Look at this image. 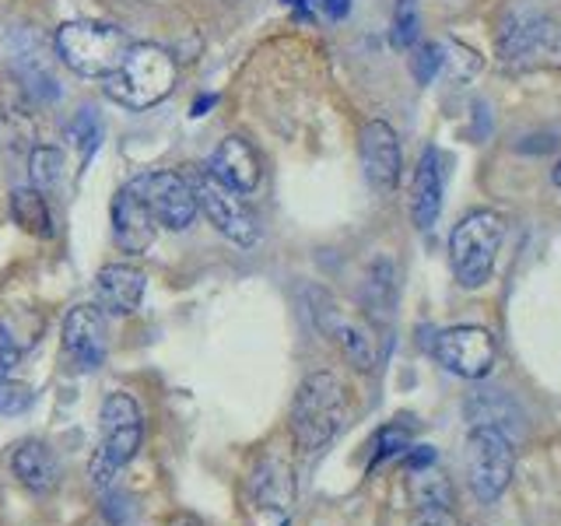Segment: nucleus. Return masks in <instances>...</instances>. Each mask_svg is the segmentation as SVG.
I'll return each instance as SVG.
<instances>
[{
    "instance_id": "obj_3",
    "label": "nucleus",
    "mask_w": 561,
    "mask_h": 526,
    "mask_svg": "<svg viewBox=\"0 0 561 526\" xmlns=\"http://www.w3.org/2000/svg\"><path fill=\"white\" fill-rule=\"evenodd\" d=\"M99 421L102 438L92 464H88V478H92L95 488H110L116 473L137 456L140 438H145V418H140V408L130 393H110L102 403Z\"/></svg>"
},
{
    "instance_id": "obj_32",
    "label": "nucleus",
    "mask_w": 561,
    "mask_h": 526,
    "mask_svg": "<svg viewBox=\"0 0 561 526\" xmlns=\"http://www.w3.org/2000/svg\"><path fill=\"white\" fill-rule=\"evenodd\" d=\"M285 4H288V8H302V4H306V0H285Z\"/></svg>"
},
{
    "instance_id": "obj_11",
    "label": "nucleus",
    "mask_w": 561,
    "mask_h": 526,
    "mask_svg": "<svg viewBox=\"0 0 561 526\" xmlns=\"http://www.w3.org/2000/svg\"><path fill=\"white\" fill-rule=\"evenodd\" d=\"M495 338L484 327H449L435 338V358L446 365L453 376L484 379L495 365Z\"/></svg>"
},
{
    "instance_id": "obj_28",
    "label": "nucleus",
    "mask_w": 561,
    "mask_h": 526,
    "mask_svg": "<svg viewBox=\"0 0 561 526\" xmlns=\"http://www.w3.org/2000/svg\"><path fill=\"white\" fill-rule=\"evenodd\" d=\"M18 365V347L11 341V333L0 327V379L11 376V368Z\"/></svg>"
},
{
    "instance_id": "obj_27",
    "label": "nucleus",
    "mask_w": 561,
    "mask_h": 526,
    "mask_svg": "<svg viewBox=\"0 0 561 526\" xmlns=\"http://www.w3.org/2000/svg\"><path fill=\"white\" fill-rule=\"evenodd\" d=\"M411 526H456L453 508H414Z\"/></svg>"
},
{
    "instance_id": "obj_7",
    "label": "nucleus",
    "mask_w": 561,
    "mask_h": 526,
    "mask_svg": "<svg viewBox=\"0 0 561 526\" xmlns=\"http://www.w3.org/2000/svg\"><path fill=\"white\" fill-rule=\"evenodd\" d=\"M516 470V449L513 438L502 428L491 425H473L467 435V478L473 495L481 502H495L513 481Z\"/></svg>"
},
{
    "instance_id": "obj_18",
    "label": "nucleus",
    "mask_w": 561,
    "mask_h": 526,
    "mask_svg": "<svg viewBox=\"0 0 561 526\" xmlns=\"http://www.w3.org/2000/svg\"><path fill=\"white\" fill-rule=\"evenodd\" d=\"M438 210H443V155L435 148H428L421 155L417 172H414V190H411V215L417 228L435 225Z\"/></svg>"
},
{
    "instance_id": "obj_1",
    "label": "nucleus",
    "mask_w": 561,
    "mask_h": 526,
    "mask_svg": "<svg viewBox=\"0 0 561 526\" xmlns=\"http://www.w3.org/2000/svg\"><path fill=\"white\" fill-rule=\"evenodd\" d=\"M180 81V64L158 43H134L113 75L102 78L105 95L127 110H151L165 102Z\"/></svg>"
},
{
    "instance_id": "obj_6",
    "label": "nucleus",
    "mask_w": 561,
    "mask_h": 526,
    "mask_svg": "<svg viewBox=\"0 0 561 526\" xmlns=\"http://www.w3.org/2000/svg\"><path fill=\"white\" fill-rule=\"evenodd\" d=\"M499 60L513 70L561 64V28L543 11H513L499 32Z\"/></svg>"
},
{
    "instance_id": "obj_2",
    "label": "nucleus",
    "mask_w": 561,
    "mask_h": 526,
    "mask_svg": "<svg viewBox=\"0 0 561 526\" xmlns=\"http://www.w3.org/2000/svg\"><path fill=\"white\" fill-rule=\"evenodd\" d=\"M347 390L333 373H312L291 400V435L302 453H316L337 438L347 421Z\"/></svg>"
},
{
    "instance_id": "obj_16",
    "label": "nucleus",
    "mask_w": 561,
    "mask_h": 526,
    "mask_svg": "<svg viewBox=\"0 0 561 526\" xmlns=\"http://www.w3.org/2000/svg\"><path fill=\"white\" fill-rule=\"evenodd\" d=\"M95 295L105 312L130 316L140 309V298H145V274L130 267V263H110L95 277Z\"/></svg>"
},
{
    "instance_id": "obj_23",
    "label": "nucleus",
    "mask_w": 561,
    "mask_h": 526,
    "mask_svg": "<svg viewBox=\"0 0 561 526\" xmlns=\"http://www.w3.org/2000/svg\"><path fill=\"white\" fill-rule=\"evenodd\" d=\"M417 25H421L417 4H414V0H400L397 11H393V43H397L400 49L414 46V39H417Z\"/></svg>"
},
{
    "instance_id": "obj_15",
    "label": "nucleus",
    "mask_w": 561,
    "mask_h": 526,
    "mask_svg": "<svg viewBox=\"0 0 561 526\" xmlns=\"http://www.w3.org/2000/svg\"><path fill=\"white\" fill-rule=\"evenodd\" d=\"M210 172L218 175L225 186H232L239 193H253L260 186V155L245 137L232 134L225 137L215 158H210Z\"/></svg>"
},
{
    "instance_id": "obj_13",
    "label": "nucleus",
    "mask_w": 561,
    "mask_h": 526,
    "mask_svg": "<svg viewBox=\"0 0 561 526\" xmlns=\"http://www.w3.org/2000/svg\"><path fill=\"white\" fill-rule=\"evenodd\" d=\"M362 165L368 183L376 190L390 193L400 183V140L390 123L373 119L362 130Z\"/></svg>"
},
{
    "instance_id": "obj_21",
    "label": "nucleus",
    "mask_w": 561,
    "mask_h": 526,
    "mask_svg": "<svg viewBox=\"0 0 561 526\" xmlns=\"http://www.w3.org/2000/svg\"><path fill=\"white\" fill-rule=\"evenodd\" d=\"M11 210H14V221L25 228L32 236H53V215H49V204L43 197V190L35 186H22L11 193Z\"/></svg>"
},
{
    "instance_id": "obj_20",
    "label": "nucleus",
    "mask_w": 561,
    "mask_h": 526,
    "mask_svg": "<svg viewBox=\"0 0 561 526\" xmlns=\"http://www.w3.org/2000/svg\"><path fill=\"white\" fill-rule=\"evenodd\" d=\"M408 495L414 508H453V484L435 464L408 470Z\"/></svg>"
},
{
    "instance_id": "obj_19",
    "label": "nucleus",
    "mask_w": 561,
    "mask_h": 526,
    "mask_svg": "<svg viewBox=\"0 0 561 526\" xmlns=\"http://www.w3.org/2000/svg\"><path fill=\"white\" fill-rule=\"evenodd\" d=\"M250 491L260 508H288L291 495H295V481H291V470L285 460H263L256 470H253V481H250Z\"/></svg>"
},
{
    "instance_id": "obj_22",
    "label": "nucleus",
    "mask_w": 561,
    "mask_h": 526,
    "mask_svg": "<svg viewBox=\"0 0 561 526\" xmlns=\"http://www.w3.org/2000/svg\"><path fill=\"white\" fill-rule=\"evenodd\" d=\"M28 172H32V186L49 193L53 186L60 183V175H64V155L57 148H35L32 162H28Z\"/></svg>"
},
{
    "instance_id": "obj_10",
    "label": "nucleus",
    "mask_w": 561,
    "mask_h": 526,
    "mask_svg": "<svg viewBox=\"0 0 561 526\" xmlns=\"http://www.w3.org/2000/svg\"><path fill=\"white\" fill-rule=\"evenodd\" d=\"M312 316H316V327H320L327 338L341 347V355L358 368V373H373L376 368V338L373 330H368L358 316L344 312L337 302H333L330 295H316L312 302Z\"/></svg>"
},
{
    "instance_id": "obj_26",
    "label": "nucleus",
    "mask_w": 561,
    "mask_h": 526,
    "mask_svg": "<svg viewBox=\"0 0 561 526\" xmlns=\"http://www.w3.org/2000/svg\"><path fill=\"white\" fill-rule=\"evenodd\" d=\"M443 67V49H438L435 43H428V46H421L417 49V57H414V78L421 81V84H428L432 78H435V70Z\"/></svg>"
},
{
    "instance_id": "obj_31",
    "label": "nucleus",
    "mask_w": 561,
    "mask_h": 526,
    "mask_svg": "<svg viewBox=\"0 0 561 526\" xmlns=\"http://www.w3.org/2000/svg\"><path fill=\"white\" fill-rule=\"evenodd\" d=\"M551 180H554V186H561V162L554 165V172H551Z\"/></svg>"
},
{
    "instance_id": "obj_12",
    "label": "nucleus",
    "mask_w": 561,
    "mask_h": 526,
    "mask_svg": "<svg viewBox=\"0 0 561 526\" xmlns=\"http://www.w3.org/2000/svg\"><path fill=\"white\" fill-rule=\"evenodd\" d=\"M154 232H158V221L151 218V210L140 201L134 183L119 186L113 197V242L123 253H145L154 242Z\"/></svg>"
},
{
    "instance_id": "obj_24",
    "label": "nucleus",
    "mask_w": 561,
    "mask_h": 526,
    "mask_svg": "<svg viewBox=\"0 0 561 526\" xmlns=\"http://www.w3.org/2000/svg\"><path fill=\"white\" fill-rule=\"evenodd\" d=\"M32 403V390L25 382H11L8 376L0 379V414H18Z\"/></svg>"
},
{
    "instance_id": "obj_30",
    "label": "nucleus",
    "mask_w": 561,
    "mask_h": 526,
    "mask_svg": "<svg viewBox=\"0 0 561 526\" xmlns=\"http://www.w3.org/2000/svg\"><path fill=\"white\" fill-rule=\"evenodd\" d=\"M165 526H204V519L197 513H186V508H180V513H172L165 519Z\"/></svg>"
},
{
    "instance_id": "obj_9",
    "label": "nucleus",
    "mask_w": 561,
    "mask_h": 526,
    "mask_svg": "<svg viewBox=\"0 0 561 526\" xmlns=\"http://www.w3.org/2000/svg\"><path fill=\"white\" fill-rule=\"evenodd\" d=\"M134 190L140 193V201L148 204L151 218L158 225H165L169 232H183L197 218V197H193V186L175 172H145L130 180Z\"/></svg>"
},
{
    "instance_id": "obj_25",
    "label": "nucleus",
    "mask_w": 561,
    "mask_h": 526,
    "mask_svg": "<svg viewBox=\"0 0 561 526\" xmlns=\"http://www.w3.org/2000/svg\"><path fill=\"white\" fill-rule=\"evenodd\" d=\"M411 446V435L403 432L400 425H386L382 432H379V438H376V456H373V467L379 464V460H386V456H393V453H400V449H408Z\"/></svg>"
},
{
    "instance_id": "obj_4",
    "label": "nucleus",
    "mask_w": 561,
    "mask_h": 526,
    "mask_svg": "<svg viewBox=\"0 0 561 526\" xmlns=\"http://www.w3.org/2000/svg\"><path fill=\"white\" fill-rule=\"evenodd\" d=\"M502 239H505V221L499 210L481 207L460 218V225L449 236V260H453V274L463 288L488 285Z\"/></svg>"
},
{
    "instance_id": "obj_14",
    "label": "nucleus",
    "mask_w": 561,
    "mask_h": 526,
    "mask_svg": "<svg viewBox=\"0 0 561 526\" xmlns=\"http://www.w3.org/2000/svg\"><path fill=\"white\" fill-rule=\"evenodd\" d=\"M64 351H67V358H75L78 368H99L105 362V323H102V316L99 309L92 306H78V309H70L67 312V320H64Z\"/></svg>"
},
{
    "instance_id": "obj_29",
    "label": "nucleus",
    "mask_w": 561,
    "mask_h": 526,
    "mask_svg": "<svg viewBox=\"0 0 561 526\" xmlns=\"http://www.w3.org/2000/svg\"><path fill=\"white\" fill-rule=\"evenodd\" d=\"M316 8H320L327 18H347L351 0H316Z\"/></svg>"
},
{
    "instance_id": "obj_8",
    "label": "nucleus",
    "mask_w": 561,
    "mask_h": 526,
    "mask_svg": "<svg viewBox=\"0 0 561 526\" xmlns=\"http://www.w3.org/2000/svg\"><path fill=\"white\" fill-rule=\"evenodd\" d=\"M193 197H197V207L207 215V221L218 228V232L236 242V245H253L260 236V225L253 207L242 201V193L225 186L210 169H201L197 180H193Z\"/></svg>"
},
{
    "instance_id": "obj_5",
    "label": "nucleus",
    "mask_w": 561,
    "mask_h": 526,
    "mask_svg": "<svg viewBox=\"0 0 561 526\" xmlns=\"http://www.w3.org/2000/svg\"><path fill=\"white\" fill-rule=\"evenodd\" d=\"M130 35L105 22H67L57 32V53L81 78H105L127 57Z\"/></svg>"
},
{
    "instance_id": "obj_17",
    "label": "nucleus",
    "mask_w": 561,
    "mask_h": 526,
    "mask_svg": "<svg viewBox=\"0 0 561 526\" xmlns=\"http://www.w3.org/2000/svg\"><path fill=\"white\" fill-rule=\"evenodd\" d=\"M11 473L28 491H35V495H46V491H53V488L60 484V478H64L57 453H53L46 443H39V438H28V443L14 446V453H11Z\"/></svg>"
}]
</instances>
